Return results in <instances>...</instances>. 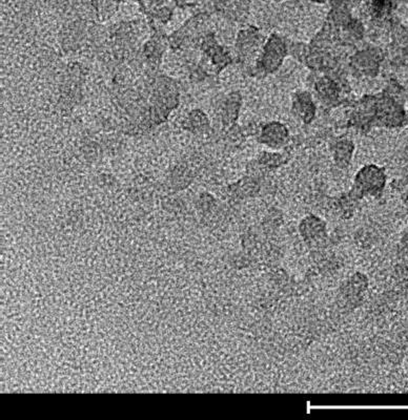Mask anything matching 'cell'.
I'll return each mask as SVG.
<instances>
[{"mask_svg": "<svg viewBox=\"0 0 408 420\" xmlns=\"http://www.w3.org/2000/svg\"><path fill=\"white\" fill-rule=\"evenodd\" d=\"M86 77V72L79 64H73L66 72L60 88V101L64 109L75 107L82 96V84Z\"/></svg>", "mask_w": 408, "mask_h": 420, "instance_id": "obj_1", "label": "cell"}, {"mask_svg": "<svg viewBox=\"0 0 408 420\" xmlns=\"http://www.w3.org/2000/svg\"><path fill=\"white\" fill-rule=\"evenodd\" d=\"M207 118L199 109H195L188 114V117L184 119L182 127L191 133H199L207 127Z\"/></svg>", "mask_w": 408, "mask_h": 420, "instance_id": "obj_2", "label": "cell"}]
</instances>
